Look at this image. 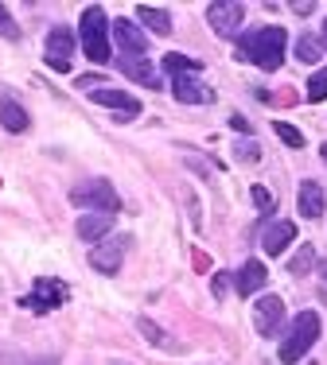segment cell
<instances>
[{"mask_svg": "<svg viewBox=\"0 0 327 365\" xmlns=\"http://www.w3.org/2000/svg\"><path fill=\"white\" fill-rule=\"evenodd\" d=\"M285 51H288V36H285V28H277V24L257 28V31H249L246 39H238V58L261 66V71H281Z\"/></svg>", "mask_w": 327, "mask_h": 365, "instance_id": "6da1fadb", "label": "cell"}, {"mask_svg": "<svg viewBox=\"0 0 327 365\" xmlns=\"http://www.w3.org/2000/svg\"><path fill=\"white\" fill-rule=\"evenodd\" d=\"M79 43H82V55L90 58V63H98V66H106L109 63V20H106V12H101L98 4H90L82 12V20H79Z\"/></svg>", "mask_w": 327, "mask_h": 365, "instance_id": "7a4b0ae2", "label": "cell"}, {"mask_svg": "<svg viewBox=\"0 0 327 365\" xmlns=\"http://www.w3.org/2000/svg\"><path fill=\"white\" fill-rule=\"evenodd\" d=\"M316 342H320V315L316 311H300L292 330L285 334V342H281V361L296 365Z\"/></svg>", "mask_w": 327, "mask_h": 365, "instance_id": "3957f363", "label": "cell"}, {"mask_svg": "<svg viewBox=\"0 0 327 365\" xmlns=\"http://www.w3.org/2000/svg\"><path fill=\"white\" fill-rule=\"evenodd\" d=\"M71 202L86 206L90 214H117L121 210V198L109 187V179H82L79 187L71 190Z\"/></svg>", "mask_w": 327, "mask_h": 365, "instance_id": "277c9868", "label": "cell"}, {"mask_svg": "<svg viewBox=\"0 0 327 365\" xmlns=\"http://www.w3.org/2000/svg\"><path fill=\"white\" fill-rule=\"evenodd\" d=\"M129 249V233H114V237H106L101 245L90 249V268L101 276H117L121 272V257Z\"/></svg>", "mask_w": 327, "mask_h": 365, "instance_id": "5b68a950", "label": "cell"}, {"mask_svg": "<svg viewBox=\"0 0 327 365\" xmlns=\"http://www.w3.org/2000/svg\"><path fill=\"white\" fill-rule=\"evenodd\" d=\"M206 20H211V31L222 39H234L238 31H242V20H246V8L238 4V0H214L211 8H206Z\"/></svg>", "mask_w": 327, "mask_h": 365, "instance_id": "8992f818", "label": "cell"}, {"mask_svg": "<svg viewBox=\"0 0 327 365\" xmlns=\"http://www.w3.org/2000/svg\"><path fill=\"white\" fill-rule=\"evenodd\" d=\"M253 327L261 330L265 338H277L281 327H285V299H281V295H265V299H257Z\"/></svg>", "mask_w": 327, "mask_h": 365, "instance_id": "52a82bcc", "label": "cell"}, {"mask_svg": "<svg viewBox=\"0 0 327 365\" xmlns=\"http://www.w3.org/2000/svg\"><path fill=\"white\" fill-rule=\"evenodd\" d=\"M66 299H71V292H66L63 280H36V292L24 299V307H31V311H55V307H63Z\"/></svg>", "mask_w": 327, "mask_h": 365, "instance_id": "ba28073f", "label": "cell"}, {"mask_svg": "<svg viewBox=\"0 0 327 365\" xmlns=\"http://www.w3.org/2000/svg\"><path fill=\"white\" fill-rule=\"evenodd\" d=\"M109 31H114V39H117L121 58H144L149 43H144V31L136 28L133 20H114V24H109Z\"/></svg>", "mask_w": 327, "mask_h": 365, "instance_id": "9c48e42d", "label": "cell"}, {"mask_svg": "<svg viewBox=\"0 0 327 365\" xmlns=\"http://www.w3.org/2000/svg\"><path fill=\"white\" fill-rule=\"evenodd\" d=\"M90 101L101 109H114L117 120H133L136 113H141V101H136L133 93H121V90H90Z\"/></svg>", "mask_w": 327, "mask_h": 365, "instance_id": "30bf717a", "label": "cell"}, {"mask_svg": "<svg viewBox=\"0 0 327 365\" xmlns=\"http://www.w3.org/2000/svg\"><path fill=\"white\" fill-rule=\"evenodd\" d=\"M43 51H47V63L55 66V71H71L74 31H71V28H51V31H47V43H43Z\"/></svg>", "mask_w": 327, "mask_h": 365, "instance_id": "8fae6325", "label": "cell"}, {"mask_svg": "<svg viewBox=\"0 0 327 365\" xmlns=\"http://www.w3.org/2000/svg\"><path fill=\"white\" fill-rule=\"evenodd\" d=\"M171 93H176L183 106H206V101L214 98V93L199 82V74H171Z\"/></svg>", "mask_w": 327, "mask_h": 365, "instance_id": "7c38bea8", "label": "cell"}, {"mask_svg": "<svg viewBox=\"0 0 327 365\" xmlns=\"http://www.w3.org/2000/svg\"><path fill=\"white\" fill-rule=\"evenodd\" d=\"M265 276H269V268L261 264V260H246L242 268H238V276H234V288H238V295H257L265 288Z\"/></svg>", "mask_w": 327, "mask_h": 365, "instance_id": "4fadbf2b", "label": "cell"}, {"mask_svg": "<svg viewBox=\"0 0 327 365\" xmlns=\"http://www.w3.org/2000/svg\"><path fill=\"white\" fill-rule=\"evenodd\" d=\"M109 230H114V214H82L79 225H74L79 241H101L109 237Z\"/></svg>", "mask_w": 327, "mask_h": 365, "instance_id": "5bb4252c", "label": "cell"}, {"mask_svg": "<svg viewBox=\"0 0 327 365\" xmlns=\"http://www.w3.org/2000/svg\"><path fill=\"white\" fill-rule=\"evenodd\" d=\"M292 237H296V225H292V222H273L269 230H265L261 245H265V253H269V257H277V253H285V249L292 245Z\"/></svg>", "mask_w": 327, "mask_h": 365, "instance_id": "9a60e30c", "label": "cell"}, {"mask_svg": "<svg viewBox=\"0 0 327 365\" xmlns=\"http://www.w3.org/2000/svg\"><path fill=\"white\" fill-rule=\"evenodd\" d=\"M323 190H320V182L316 179H304L300 182V218H320L323 214Z\"/></svg>", "mask_w": 327, "mask_h": 365, "instance_id": "2e32d148", "label": "cell"}, {"mask_svg": "<svg viewBox=\"0 0 327 365\" xmlns=\"http://www.w3.org/2000/svg\"><path fill=\"white\" fill-rule=\"evenodd\" d=\"M121 71L133 78V82H141V86H149V90H160V74H156V66L149 63V58H121Z\"/></svg>", "mask_w": 327, "mask_h": 365, "instance_id": "e0dca14e", "label": "cell"}, {"mask_svg": "<svg viewBox=\"0 0 327 365\" xmlns=\"http://www.w3.org/2000/svg\"><path fill=\"white\" fill-rule=\"evenodd\" d=\"M136 20H141V28L156 31V36H171V16L160 12V8H152V4H141V8H136Z\"/></svg>", "mask_w": 327, "mask_h": 365, "instance_id": "ac0fdd59", "label": "cell"}, {"mask_svg": "<svg viewBox=\"0 0 327 365\" xmlns=\"http://www.w3.org/2000/svg\"><path fill=\"white\" fill-rule=\"evenodd\" d=\"M0 125H4L8 133H24V128H28V113H24L20 101H12V98L0 101Z\"/></svg>", "mask_w": 327, "mask_h": 365, "instance_id": "d6986e66", "label": "cell"}, {"mask_svg": "<svg viewBox=\"0 0 327 365\" xmlns=\"http://www.w3.org/2000/svg\"><path fill=\"white\" fill-rule=\"evenodd\" d=\"M312 268H316V249L312 245H300L296 257L288 260V276H292V280H300V276H308Z\"/></svg>", "mask_w": 327, "mask_h": 365, "instance_id": "ffe728a7", "label": "cell"}, {"mask_svg": "<svg viewBox=\"0 0 327 365\" xmlns=\"http://www.w3.org/2000/svg\"><path fill=\"white\" fill-rule=\"evenodd\" d=\"M164 71H168V74H199L203 63H199V58H187V55L168 51V55H164Z\"/></svg>", "mask_w": 327, "mask_h": 365, "instance_id": "44dd1931", "label": "cell"}, {"mask_svg": "<svg viewBox=\"0 0 327 365\" xmlns=\"http://www.w3.org/2000/svg\"><path fill=\"white\" fill-rule=\"evenodd\" d=\"M320 55H323V43L316 36H300L296 39V58L300 63H320Z\"/></svg>", "mask_w": 327, "mask_h": 365, "instance_id": "7402d4cb", "label": "cell"}, {"mask_svg": "<svg viewBox=\"0 0 327 365\" xmlns=\"http://www.w3.org/2000/svg\"><path fill=\"white\" fill-rule=\"evenodd\" d=\"M308 101H316V106L327 101V66H320V71L308 78Z\"/></svg>", "mask_w": 327, "mask_h": 365, "instance_id": "603a6c76", "label": "cell"}, {"mask_svg": "<svg viewBox=\"0 0 327 365\" xmlns=\"http://www.w3.org/2000/svg\"><path fill=\"white\" fill-rule=\"evenodd\" d=\"M273 133H277V136H281V140H285L288 148H296V152L304 148V136H300V128H292L288 120H273Z\"/></svg>", "mask_w": 327, "mask_h": 365, "instance_id": "cb8c5ba5", "label": "cell"}, {"mask_svg": "<svg viewBox=\"0 0 327 365\" xmlns=\"http://www.w3.org/2000/svg\"><path fill=\"white\" fill-rule=\"evenodd\" d=\"M0 36H4V39H20V28H16V20L8 16L4 4H0Z\"/></svg>", "mask_w": 327, "mask_h": 365, "instance_id": "d4e9b609", "label": "cell"}, {"mask_svg": "<svg viewBox=\"0 0 327 365\" xmlns=\"http://www.w3.org/2000/svg\"><path fill=\"white\" fill-rule=\"evenodd\" d=\"M211 292H214V299H222V295L230 292V272H214V280H211Z\"/></svg>", "mask_w": 327, "mask_h": 365, "instance_id": "484cf974", "label": "cell"}, {"mask_svg": "<svg viewBox=\"0 0 327 365\" xmlns=\"http://www.w3.org/2000/svg\"><path fill=\"white\" fill-rule=\"evenodd\" d=\"M253 202H257V210H265V214L273 210V195L265 187H253Z\"/></svg>", "mask_w": 327, "mask_h": 365, "instance_id": "4316f807", "label": "cell"}, {"mask_svg": "<svg viewBox=\"0 0 327 365\" xmlns=\"http://www.w3.org/2000/svg\"><path fill=\"white\" fill-rule=\"evenodd\" d=\"M141 330H144V338H149V342L164 346V334H160V327H156V323H149V319H141Z\"/></svg>", "mask_w": 327, "mask_h": 365, "instance_id": "83f0119b", "label": "cell"}, {"mask_svg": "<svg viewBox=\"0 0 327 365\" xmlns=\"http://www.w3.org/2000/svg\"><path fill=\"white\" fill-rule=\"evenodd\" d=\"M238 160H257V144H238Z\"/></svg>", "mask_w": 327, "mask_h": 365, "instance_id": "f1b7e54d", "label": "cell"}, {"mask_svg": "<svg viewBox=\"0 0 327 365\" xmlns=\"http://www.w3.org/2000/svg\"><path fill=\"white\" fill-rule=\"evenodd\" d=\"M98 82H101L98 74H82V78H79V86H86V90H98Z\"/></svg>", "mask_w": 327, "mask_h": 365, "instance_id": "f546056e", "label": "cell"}, {"mask_svg": "<svg viewBox=\"0 0 327 365\" xmlns=\"http://www.w3.org/2000/svg\"><path fill=\"white\" fill-rule=\"evenodd\" d=\"M195 268H199V272H211V257H206V253H195Z\"/></svg>", "mask_w": 327, "mask_h": 365, "instance_id": "4dcf8cb0", "label": "cell"}, {"mask_svg": "<svg viewBox=\"0 0 327 365\" xmlns=\"http://www.w3.org/2000/svg\"><path fill=\"white\" fill-rule=\"evenodd\" d=\"M312 12H316L312 0H300V4H296V16H312Z\"/></svg>", "mask_w": 327, "mask_h": 365, "instance_id": "1f68e13d", "label": "cell"}, {"mask_svg": "<svg viewBox=\"0 0 327 365\" xmlns=\"http://www.w3.org/2000/svg\"><path fill=\"white\" fill-rule=\"evenodd\" d=\"M230 128H238V133H249V120H246V117H230Z\"/></svg>", "mask_w": 327, "mask_h": 365, "instance_id": "d6a6232c", "label": "cell"}, {"mask_svg": "<svg viewBox=\"0 0 327 365\" xmlns=\"http://www.w3.org/2000/svg\"><path fill=\"white\" fill-rule=\"evenodd\" d=\"M316 268H320V276H323V288H327V260H323V264H316Z\"/></svg>", "mask_w": 327, "mask_h": 365, "instance_id": "836d02e7", "label": "cell"}, {"mask_svg": "<svg viewBox=\"0 0 327 365\" xmlns=\"http://www.w3.org/2000/svg\"><path fill=\"white\" fill-rule=\"evenodd\" d=\"M320 155H323V163H327V144H323V148H320Z\"/></svg>", "mask_w": 327, "mask_h": 365, "instance_id": "e575fe53", "label": "cell"}, {"mask_svg": "<svg viewBox=\"0 0 327 365\" xmlns=\"http://www.w3.org/2000/svg\"><path fill=\"white\" fill-rule=\"evenodd\" d=\"M323 47H327V20H323Z\"/></svg>", "mask_w": 327, "mask_h": 365, "instance_id": "d590c367", "label": "cell"}]
</instances>
